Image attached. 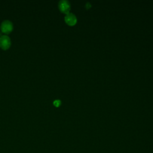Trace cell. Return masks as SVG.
Listing matches in <instances>:
<instances>
[{"label": "cell", "mask_w": 153, "mask_h": 153, "mask_svg": "<svg viewBox=\"0 0 153 153\" xmlns=\"http://www.w3.org/2000/svg\"><path fill=\"white\" fill-rule=\"evenodd\" d=\"M13 29V25L10 20H6L3 21L1 24V30L4 33H10Z\"/></svg>", "instance_id": "obj_1"}, {"label": "cell", "mask_w": 153, "mask_h": 153, "mask_svg": "<svg viewBox=\"0 0 153 153\" xmlns=\"http://www.w3.org/2000/svg\"><path fill=\"white\" fill-rule=\"evenodd\" d=\"M58 7L60 11L62 13H65L66 14L69 13V11L71 9V5L68 1H66V0L60 1L58 4Z\"/></svg>", "instance_id": "obj_2"}, {"label": "cell", "mask_w": 153, "mask_h": 153, "mask_svg": "<svg viewBox=\"0 0 153 153\" xmlns=\"http://www.w3.org/2000/svg\"><path fill=\"white\" fill-rule=\"evenodd\" d=\"M11 45V39L7 35H3L0 36V47L3 50H7Z\"/></svg>", "instance_id": "obj_3"}, {"label": "cell", "mask_w": 153, "mask_h": 153, "mask_svg": "<svg viewBox=\"0 0 153 153\" xmlns=\"http://www.w3.org/2000/svg\"><path fill=\"white\" fill-rule=\"evenodd\" d=\"M65 22L69 26H74L77 22V19L76 16L71 13H69L68 14H66L65 17Z\"/></svg>", "instance_id": "obj_4"}, {"label": "cell", "mask_w": 153, "mask_h": 153, "mask_svg": "<svg viewBox=\"0 0 153 153\" xmlns=\"http://www.w3.org/2000/svg\"><path fill=\"white\" fill-rule=\"evenodd\" d=\"M53 105L56 106V107H58L60 105H61V101L59 100V99H56L55 100L54 102H53Z\"/></svg>", "instance_id": "obj_5"}, {"label": "cell", "mask_w": 153, "mask_h": 153, "mask_svg": "<svg viewBox=\"0 0 153 153\" xmlns=\"http://www.w3.org/2000/svg\"><path fill=\"white\" fill-rule=\"evenodd\" d=\"M91 4L90 2H87L86 4H85V8L87 9H89L90 7H91Z\"/></svg>", "instance_id": "obj_6"}]
</instances>
